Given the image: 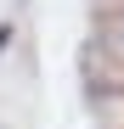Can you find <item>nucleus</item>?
Here are the masks:
<instances>
[{
    "instance_id": "1",
    "label": "nucleus",
    "mask_w": 124,
    "mask_h": 129,
    "mask_svg": "<svg viewBox=\"0 0 124 129\" xmlns=\"http://www.w3.org/2000/svg\"><path fill=\"white\" fill-rule=\"evenodd\" d=\"M101 45H107L113 56H124V6H113L107 17H101Z\"/></svg>"
},
{
    "instance_id": "2",
    "label": "nucleus",
    "mask_w": 124,
    "mask_h": 129,
    "mask_svg": "<svg viewBox=\"0 0 124 129\" xmlns=\"http://www.w3.org/2000/svg\"><path fill=\"white\" fill-rule=\"evenodd\" d=\"M6 39H11V28H0V45H6Z\"/></svg>"
}]
</instances>
